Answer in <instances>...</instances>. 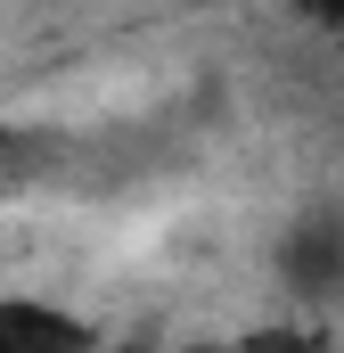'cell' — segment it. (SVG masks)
Wrapping results in <instances>:
<instances>
[{
	"label": "cell",
	"mask_w": 344,
	"mask_h": 353,
	"mask_svg": "<svg viewBox=\"0 0 344 353\" xmlns=\"http://www.w3.org/2000/svg\"><path fill=\"white\" fill-rule=\"evenodd\" d=\"M303 25H344V0H287Z\"/></svg>",
	"instance_id": "3957f363"
},
{
	"label": "cell",
	"mask_w": 344,
	"mask_h": 353,
	"mask_svg": "<svg viewBox=\"0 0 344 353\" xmlns=\"http://www.w3.org/2000/svg\"><path fill=\"white\" fill-rule=\"evenodd\" d=\"M279 279L303 296V304H328L344 296V205H303L279 239Z\"/></svg>",
	"instance_id": "6da1fadb"
},
{
	"label": "cell",
	"mask_w": 344,
	"mask_h": 353,
	"mask_svg": "<svg viewBox=\"0 0 344 353\" xmlns=\"http://www.w3.org/2000/svg\"><path fill=\"white\" fill-rule=\"evenodd\" d=\"M0 353H98V329L50 296H0Z\"/></svg>",
	"instance_id": "7a4b0ae2"
}]
</instances>
